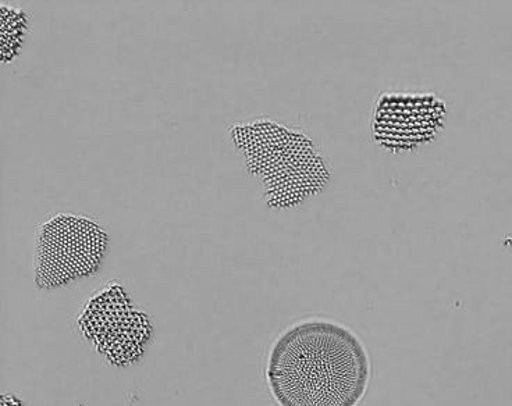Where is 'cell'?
Segmentation results:
<instances>
[{
    "label": "cell",
    "instance_id": "obj_2",
    "mask_svg": "<svg viewBox=\"0 0 512 406\" xmlns=\"http://www.w3.org/2000/svg\"><path fill=\"white\" fill-rule=\"evenodd\" d=\"M229 138L273 208L301 205L326 184L322 156L295 128L272 119L240 121L229 127Z\"/></svg>",
    "mask_w": 512,
    "mask_h": 406
},
{
    "label": "cell",
    "instance_id": "obj_1",
    "mask_svg": "<svg viewBox=\"0 0 512 406\" xmlns=\"http://www.w3.org/2000/svg\"><path fill=\"white\" fill-rule=\"evenodd\" d=\"M266 379L280 406H357L368 390L371 361L347 327L307 320L277 338Z\"/></svg>",
    "mask_w": 512,
    "mask_h": 406
},
{
    "label": "cell",
    "instance_id": "obj_5",
    "mask_svg": "<svg viewBox=\"0 0 512 406\" xmlns=\"http://www.w3.org/2000/svg\"><path fill=\"white\" fill-rule=\"evenodd\" d=\"M30 21L26 13L17 7L2 6V48L12 42L10 48L2 53L3 62H12L19 55L24 39L27 37Z\"/></svg>",
    "mask_w": 512,
    "mask_h": 406
},
{
    "label": "cell",
    "instance_id": "obj_4",
    "mask_svg": "<svg viewBox=\"0 0 512 406\" xmlns=\"http://www.w3.org/2000/svg\"><path fill=\"white\" fill-rule=\"evenodd\" d=\"M78 326L81 333L113 365L126 366L144 355L152 326L135 308L122 284L110 283L85 304Z\"/></svg>",
    "mask_w": 512,
    "mask_h": 406
},
{
    "label": "cell",
    "instance_id": "obj_3",
    "mask_svg": "<svg viewBox=\"0 0 512 406\" xmlns=\"http://www.w3.org/2000/svg\"><path fill=\"white\" fill-rule=\"evenodd\" d=\"M108 231L90 216L60 212L37 227L34 281L51 291L94 276L108 254Z\"/></svg>",
    "mask_w": 512,
    "mask_h": 406
}]
</instances>
